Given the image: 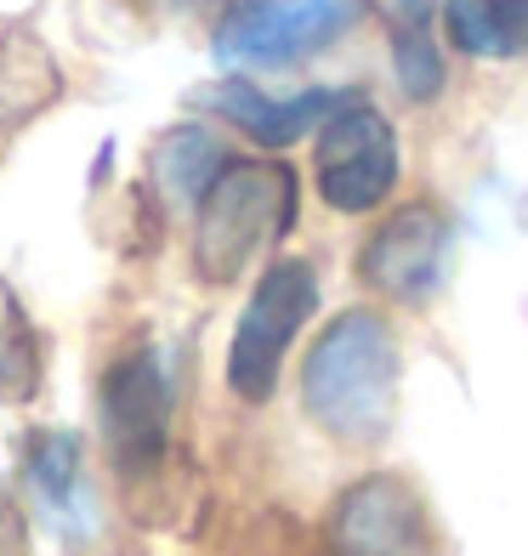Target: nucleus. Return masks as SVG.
<instances>
[{
    "instance_id": "1a4fd4ad",
    "label": "nucleus",
    "mask_w": 528,
    "mask_h": 556,
    "mask_svg": "<svg viewBox=\"0 0 528 556\" xmlns=\"http://www.w3.org/2000/svg\"><path fill=\"white\" fill-rule=\"evenodd\" d=\"M205 103L234 119L239 131H250L256 142L267 148H290L301 131H313V125H324L341 103H352V91H301V97H267L256 91L250 80H222L205 91Z\"/></svg>"
},
{
    "instance_id": "6e6552de",
    "label": "nucleus",
    "mask_w": 528,
    "mask_h": 556,
    "mask_svg": "<svg viewBox=\"0 0 528 556\" xmlns=\"http://www.w3.org/2000/svg\"><path fill=\"white\" fill-rule=\"evenodd\" d=\"M103 426L114 466L125 477H148L165 460L171 438V369L160 364L154 346H137L109 369L103 381Z\"/></svg>"
},
{
    "instance_id": "39448f33",
    "label": "nucleus",
    "mask_w": 528,
    "mask_h": 556,
    "mask_svg": "<svg viewBox=\"0 0 528 556\" xmlns=\"http://www.w3.org/2000/svg\"><path fill=\"white\" fill-rule=\"evenodd\" d=\"M313 176H318L324 205L341 216H364L381 205L398 182V131L387 125V114L369 109L364 97L341 103L318 131Z\"/></svg>"
},
{
    "instance_id": "2eb2a0df",
    "label": "nucleus",
    "mask_w": 528,
    "mask_h": 556,
    "mask_svg": "<svg viewBox=\"0 0 528 556\" xmlns=\"http://www.w3.org/2000/svg\"><path fill=\"white\" fill-rule=\"evenodd\" d=\"M392 63H398V80H404L410 97H438L443 91V58H438V40L426 29H398L392 35Z\"/></svg>"
},
{
    "instance_id": "20e7f679",
    "label": "nucleus",
    "mask_w": 528,
    "mask_h": 556,
    "mask_svg": "<svg viewBox=\"0 0 528 556\" xmlns=\"http://www.w3.org/2000/svg\"><path fill=\"white\" fill-rule=\"evenodd\" d=\"M364 17V0H244L216 29V58L228 68H285L324 52Z\"/></svg>"
},
{
    "instance_id": "4468645a",
    "label": "nucleus",
    "mask_w": 528,
    "mask_h": 556,
    "mask_svg": "<svg viewBox=\"0 0 528 556\" xmlns=\"http://www.w3.org/2000/svg\"><path fill=\"white\" fill-rule=\"evenodd\" d=\"M40 387V352L23 307L0 290V403H23Z\"/></svg>"
},
{
    "instance_id": "f257e3e1",
    "label": "nucleus",
    "mask_w": 528,
    "mask_h": 556,
    "mask_svg": "<svg viewBox=\"0 0 528 556\" xmlns=\"http://www.w3.org/2000/svg\"><path fill=\"white\" fill-rule=\"evenodd\" d=\"M301 403L336 443L369 448L387 438L398 403V341L381 313L352 307L313 341L301 364Z\"/></svg>"
},
{
    "instance_id": "9d476101",
    "label": "nucleus",
    "mask_w": 528,
    "mask_h": 556,
    "mask_svg": "<svg viewBox=\"0 0 528 556\" xmlns=\"http://www.w3.org/2000/svg\"><path fill=\"white\" fill-rule=\"evenodd\" d=\"M58 97H63V74H58L52 52L23 29L0 35V148L29 119H40Z\"/></svg>"
},
{
    "instance_id": "dca6fc26",
    "label": "nucleus",
    "mask_w": 528,
    "mask_h": 556,
    "mask_svg": "<svg viewBox=\"0 0 528 556\" xmlns=\"http://www.w3.org/2000/svg\"><path fill=\"white\" fill-rule=\"evenodd\" d=\"M0 556H29V522H23L7 483H0Z\"/></svg>"
},
{
    "instance_id": "7ed1b4c3",
    "label": "nucleus",
    "mask_w": 528,
    "mask_h": 556,
    "mask_svg": "<svg viewBox=\"0 0 528 556\" xmlns=\"http://www.w3.org/2000/svg\"><path fill=\"white\" fill-rule=\"evenodd\" d=\"M318 313V273L313 262L285 256L273 262L256 278V295L244 301L239 313V330L228 346V387L244 403H267L273 387H279V369H285V352L301 336V324Z\"/></svg>"
},
{
    "instance_id": "0eeeda50",
    "label": "nucleus",
    "mask_w": 528,
    "mask_h": 556,
    "mask_svg": "<svg viewBox=\"0 0 528 556\" xmlns=\"http://www.w3.org/2000/svg\"><path fill=\"white\" fill-rule=\"evenodd\" d=\"M449 250H455L449 216L438 205H404L369 233L364 256H359V278L369 290L404 301V307H420V301H432L438 285H443Z\"/></svg>"
},
{
    "instance_id": "f8f14e48",
    "label": "nucleus",
    "mask_w": 528,
    "mask_h": 556,
    "mask_svg": "<svg viewBox=\"0 0 528 556\" xmlns=\"http://www.w3.org/2000/svg\"><path fill=\"white\" fill-rule=\"evenodd\" d=\"M222 142L211 131H199V125H176L165 131V142L154 148V182H160V199L171 211H188L205 199V188L222 176Z\"/></svg>"
},
{
    "instance_id": "ddd939ff",
    "label": "nucleus",
    "mask_w": 528,
    "mask_h": 556,
    "mask_svg": "<svg viewBox=\"0 0 528 556\" xmlns=\"http://www.w3.org/2000/svg\"><path fill=\"white\" fill-rule=\"evenodd\" d=\"M443 29L472 58H517L528 52V0H449Z\"/></svg>"
},
{
    "instance_id": "423d86ee",
    "label": "nucleus",
    "mask_w": 528,
    "mask_h": 556,
    "mask_svg": "<svg viewBox=\"0 0 528 556\" xmlns=\"http://www.w3.org/2000/svg\"><path fill=\"white\" fill-rule=\"evenodd\" d=\"M324 545H330V556H438L432 511L415 494V483L392 471L364 477L330 505Z\"/></svg>"
},
{
    "instance_id": "9b49d317",
    "label": "nucleus",
    "mask_w": 528,
    "mask_h": 556,
    "mask_svg": "<svg viewBox=\"0 0 528 556\" xmlns=\"http://www.w3.org/2000/svg\"><path fill=\"white\" fill-rule=\"evenodd\" d=\"M23 471L40 500V511L52 517L63 534L91 528V500H86V477H80V438L68 432H40L23 443Z\"/></svg>"
},
{
    "instance_id": "f03ea898",
    "label": "nucleus",
    "mask_w": 528,
    "mask_h": 556,
    "mask_svg": "<svg viewBox=\"0 0 528 556\" xmlns=\"http://www.w3.org/2000/svg\"><path fill=\"white\" fill-rule=\"evenodd\" d=\"M296 222V170L279 160H228L199 199L193 262L205 285H239L290 233Z\"/></svg>"
}]
</instances>
